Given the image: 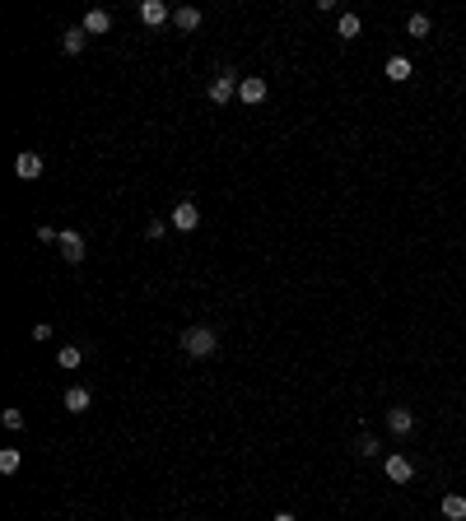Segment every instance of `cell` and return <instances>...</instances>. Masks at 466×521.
<instances>
[{
	"mask_svg": "<svg viewBox=\"0 0 466 521\" xmlns=\"http://www.w3.org/2000/svg\"><path fill=\"white\" fill-rule=\"evenodd\" d=\"M0 419H5V429H24V424H29V419H24V410H5V414H0Z\"/></svg>",
	"mask_w": 466,
	"mask_h": 521,
	"instance_id": "21",
	"label": "cell"
},
{
	"mask_svg": "<svg viewBox=\"0 0 466 521\" xmlns=\"http://www.w3.org/2000/svg\"><path fill=\"white\" fill-rule=\"evenodd\" d=\"M438 512H443V521H466V498L462 493H443Z\"/></svg>",
	"mask_w": 466,
	"mask_h": 521,
	"instance_id": "11",
	"label": "cell"
},
{
	"mask_svg": "<svg viewBox=\"0 0 466 521\" xmlns=\"http://www.w3.org/2000/svg\"><path fill=\"white\" fill-rule=\"evenodd\" d=\"M177 340H182V349L191 354V358H210V354H219V336L210 331V326H186Z\"/></svg>",
	"mask_w": 466,
	"mask_h": 521,
	"instance_id": "1",
	"label": "cell"
},
{
	"mask_svg": "<svg viewBox=\"0 0 466 521\" xmlns=\"http://www.w3.org/2000/svg\"><path fill=\"white\" fill-rule=\"evenodd\" d=\"M271 521H298V517H294V512H275Z\"/></svg>",
	"mask_w": 466,
	"mask_h": 521,
	"instance_id": "25",
	"label": "cell"
},
{
	"mask_svg": "<svg viewBox=\"0 0 466 521\" xmlns=\"http://www.w3.org/2000/svg\"><path fill=\"white\" fill-rule=\"evenodd\" d=\"M429 28H434V24H429V15H410V24H405V33H410V38H429Z\"/></svg>",
	"mask_w": 466,
	"mask_h": 521,
	"instance_id": "19",
	"label": "cell"
},
{
	"mask_svg": "<svg viewBox=\"0 0 466 521\" xmlns=\"http://www.w3.org/2000/svg\"><path fill=\"white\" fill-rule=\"evenodd\" d=\"M355 456H364V461H369V456H378V438H373V433H364V438L355 443Z\"/></svg>",
	"mask_w": 466,
	"mask_h": 521,
	"instance_id": "20",
	"label": "cell"
},
{
	"mask_svg": "<svg viewBox=\"0 0 466 521\" xmlns=\"http://www.w3.org/2000/svg\"><path fill=\"white\" fill-rule=\"evenodd\" d=\"M84 42H89V33H84V28H65L61 33V51H65V56H79Z\"/></svg>",
	"mask_w": 466,
	"mask_h": 521,
	"instance_id": "14",
	"label": "cell"
},
{
	"mask_svg": "<svg viewBox=\"0 0 466 521\" xmlns=\"http://www.w3.org/2000/svg\"><path fill=\"white\" fill-rule=\"evenodd\" d=\"M56 363H61V368L70 372V368H79V363H84V354H79L75 345H61V349H56Z\"/></svg>",
	"mask_w": 466,
	"mask_h": 521,
	"instance_id": "17",
	"label": "cell"
},
{
	"mask_svg": "<svg viewBox=\"0 0 466 521\" xmlns=\"http://www.w3.org/2000/svg\"><path fill=\"white\" fill-rule=\"evenodd\" d=\"M266 93H271V89H266V79H262V75H248V79H243V84H238V98H243L248 108H257V103H266Z\"/></svg>",
	"mask_w": 466,
	"mask_h": 521,
	"instance_id": "5",
	"label": "cell"
},
{
	"mask_svg": "<svg viewBox=\"0 0 466 521\" xmlns=\"http://www.w3.org/2000/svg\"><path fill=\"white\" fill-rule=\"evenodd\" d=\"M359 28H364V19H359V15H341V24H336V33H341L345 42H350V38H359Z\"/></svg>",
	"mask_w": 466,
	"mask_h": 521,
	"instance_id": "18",
	"label": "cell"
},
{
	"mask_svg": "<svg viewBox=\"0 0 466 521\" xmlns=\"http://www.w3.org/2000/svg\"><path fill=\"white\" fill-rule=\"evenodd\" d=\"M79 28L89 33V38H98V33H108V28H112V15H108V10H89V15H84V24H79Z\"/></svg>",
	"mask_w": 466,
	"mask_h": 521,
	"instance_id": "13",
	"label": "cell"
},
{
	"mask_svg": "<svg viewBox=\"0 0 466 521\" xmlns=\"http://www.w3.org/2000/svg\"><path fill=\"white\" fill-rule=\"evenodd\" d=\"M163 233H168V224H159V219H154V224H145V238H150V242H154V238H163Z\"/></svg>",
	"mask_w": 466,
	"mask_h": 521,
	"instance_id": "23",
	"label": "cell"
},
{
	"mask_svg": "<svg viewBox=\"0 0 466 521\" xmlns=\"http://www.w3.org/2000/svg\"><path fill=\"white\" fill-rule=\"evenodd\" d=\"M168 224H172L177 233H191L196 224H201V210H196L191 200H177V205H172V219H168Z\"/></svg>",
	"mask_w": 466,
	"mask_h": 521,
	"instance_id": "4",
	"label": "cell"
},
{
	"mask_svg": "<svg viewBox=\"0 0 466 521\" xmlns=\"http://www.w3.org/2000/svg\"><path fill=\"white\" fill-rule=\"evenodd\" d=\"M33 340H38V345H42V340H51V326L38 322V326H33Z\"/></svg>",
	"mask_w": 466,
	"mask_h": 521,
	"instance_id": "24",
	"label": "cell"
},
{
	"mask_svg": "<svg viewBox=\"0 0 466 521\" xmlns=\"http://www.w3.org/2000/svg\"><path fill=\"white\" fill-rule=\"evenodd\" d=\"M172 24H177L182 33L201 28V10H196V5H182V10H172Z\"/></svg>",
	"mask_w": 466,
	"mask_h": 521,
	"instance_id": "15",
	"label": "cell"
},
{
	"mask_svg": "<svg viewBox=\"0 0 466 521\" xmlns=\"http://www.w3.org/2000/svg\"><path fill=\"white\" fill-rule=\"evenodd\" d=\"M410 70H415V65H410V56H387V65H383V75H387L392 84H405V79H410Z\"/></svg>",
	"mask_w": 466,
	"mask_h": 521,
	"instance_id": "10",
	"label": "cell"
},
{
	"mask_svg": "<svg viewBox=\"0 0 466 521\" xmlns=\"http://www.w3.org/2000/svg\"><path fill=\"white\" fill-rule=\"evenodd\" d=\"M383 470H387L392 484H410V479H415V465H410L405 456H387L383 461Z\"/></svg>",
	"mask_w": 466,
	"mask_h": 521,
	"instance_id": "8",
	"label": "cell"
},
{
	"mask_svg": "<svg viewBox=\"0 0 466 521\" xmlns=\"http://www.w3.org/2000/svg\"><path fill=\"white\" fill-rule=\"evenodd\" d=\"M89 405H93L89 386H65V410H70V414H84Z\"/></svg>",
	"mask_w": 466,
	"mask_h": 521,
	"instance_id": "12",
	"label": "cell"
},
{
	"mask_svg": "<svg viewBox=\"0 0 466 521\" xmlns=\"http://www.w3.org/2000/svg\"><path fill=\"white\" fill-rule=\"evenodd\" d=\"M387 429L396 433V438H405V433L415 429V414L405 410V405H396V410H387Z\"/></svg>",
	"mask_w": 466,
	"mask_h": 521,
	"instance_id": "9",
	"label": "cell"
},
{
	"mask_svg": "<svg viewBox=\"0 0 466 521\" xmlns=\"http://www.w3.org/2000/svg\"><path fill=\"white\" fill-rule=\"evenodd\" d=\"M15 172L19 177H24V182H38V177H42V154H33V149H24L15 158Z\"/></svg>",
	"mask_w": 466,
	"mask_h": 521,
	"instance_id": "7",
	"label": "cell"
},
{
	"mask_svg": "<svg viewBox=\"0 0 466 521\" xmlns=\"http://www.w3.org/2000/svg\"><path fill=\"white\" fill-rule=\"evenodd\" d=\"M172 10L163 5V0H140V24H150V28H159V24H168Z\"/></svg>",
	"mask_w": 466,
	"mask_h": 521,
	"instance_id": "6",
	"label": "cell"
},
{
	"mask_svg": "<svg viewBox=\"0 0 466 521\" xmlns=\"http://www.w3.org/2000/svg\"><path fill=\"white\" fill-rule=\"evenodd\" d=\"M238 84H243V79L233 75V70H219L215 79H210V103H215V108H224V103H233V98H238Z\"/></svg>",
	"mask_w": 466,
	"mask_h": 521,
	"instance_id": "2",
	"label": "cell"
},
{
	"mask_svg": "<svg viewBox=\"0 0 466 521\" xmlns=\"http://www.w3.org/2000/svg\"><path fill=\"white\" fill-rule=\"evenodd\" d=\"M61 260L65 265H79V260H84V233H75V229H61Z\"/></svg>",
	"mask_w": 466,
	"mask_h": 521,
	"instance_id": "3",
	"label": "cell"
},
{
	"mask_svg": "<svg viewBox=\"0 0 466 521\" xmlns=\"http://www.w3.org/2000/svg\"><path fill=\"white\" fill-rule=\"evenodd\" d=\"M19 465H24V452H19V447H5V452H0V475H15Z\"/></svg>",
	"mask_w": 466,
	"mask_h": 521,
	"instance_id": "16",
	"label": "cell"
},
{
	"mask_svg": "<svg viewBox=\"0 0 466 521\" xmlns=\"http://www.w3.org/2000/svg\"><path fill=\"white\" fill-rule=\"evenodd\" d=\"M38 242H61V229H51V224H42V229H38Z\"/></svg>",
	"mask_w": 466,
	"mask_h": 521,
	"instance_id": "22",
	"label": "cell"
}]
</instances>
